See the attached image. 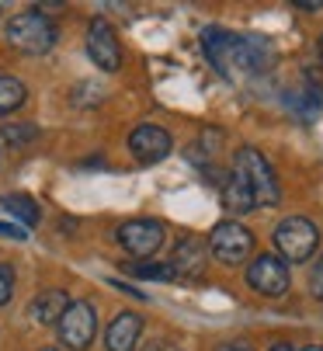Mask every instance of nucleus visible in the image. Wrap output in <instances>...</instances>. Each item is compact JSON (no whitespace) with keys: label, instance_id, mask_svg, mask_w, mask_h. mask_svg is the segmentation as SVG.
I'll return each instance as SVG.
<instances>
[{"label":"nucleus","instance_id":"nucleus-1","mask_svg":"<svg viewBox=\"0 0 323 351\" xmlns=\"http://www.w3.org/2000/svg\"><path fill=\"white\" fill-rule=\"evenodd\" d=\"M202 49L223 77H254L267 66L264 45H257L254 38H240L226 28H205L202 32Z\"/></svg>","mask_w":323,"mask_h":351},{"label":"nucleus","instance_id":"nucleus-2","mask_svg":"<svg viewBox=\"0 0 323 351\" xmlns=\"http://www.w3.org/2000/svg\"><path fill=\"white\" fill-rule=\"evenodd\" d=\"M4 35H8V42L18 49V53H28V56L49 53V49L56 45V38H60L56 25H52L42 11H25V14L11 18Z\"/></svg>","mask_w":323,"mask_h":351},{"label":"nucleus","instance_id":"nucleus-3","mask_svg":"<svg viewBox=\"0 0 323 351\" xmlns=\"http://www.w3.org/2000/svg\"><path fill=\"white\" fill-rule=\"evenodd\" d=\"M320 243V230L306 219V216H289L278 223L275 230V247H278V254L292 265H302L313 250Z\"/></svg>","mask_w":323,"mask_h":351},{"label":"nucleus","instance_id":"nucleus-4","mask_svg":"<svg viewBox=\"0 0 323 351\" xmlns=\"http://www.w3.org/2000/svg\"><path fill=\"white\" fill-rule=\"evenodd\" d=\"M233 171H240L247 178V184L254 188V198H257V206H275L282 191H278V181H275V171L272 164H267L254 146H243L237 160H233Z\"/></svg>","mask_w":323,"mask_h":351},{"label":"nucleus","instance_id":"nucleus-5","mask_svg":"<svg viewBox=\"0 0 323 351\" xmlns=\"http://www.w3.org/2000/svg\"><path fill=\"white\" fill-rule=\"evenodd\" d=\"M60 341L67 351H87L94 334H97V310L87 303V299H73L70 310L63 313V320L56 324Z\"/></svg>","mask_w":323,"mask_h":351},{"label":"nucleus","instance_id":"nucleus-6","mask_svg":"<svg viewBox=\"0 0 323 351\" xmlns=\"http://www.w3.org/2000/svg\"><path fill=\"white\" fill-rule=\"evenodd\" d=\"M208 250L223 265H243L254 250V233L240 223H219L208 233Z\"/></svg>","mask_w":323,"mask_h":351},{"label":"nucleus","instance_id":"nucleus-7","mask_svg":"<svg viewBox=\"0 0 323 351\" xmlns=\"http://www.w3.org/2000/svg\"><path fill=\"white\" fill-rule=\"evenodd\" d=\"M87 56L94 60L97 70L104 73H115L122 66V45H119V35L115 28L108 25L104 18H94L91 28H87Z\"/></svg>","mask_w":323,"mask_h":351},{"label":"nucleus","instance_id":"nucleus-8","mask_svg":"<svg viewBox=\"0 0 323 351\" xmlns=\"http://www.w3.org/2000/svg\"><path fill=\"white\" fill-rule=\"evenodd\" d=\"M247 282L254 292H261L267 299H282L289 292V268L275 254H257L254 265L247 268Z\"/></svg>","mask_w":323,"mask_h":351},{"label":"nucleus","instance_id":"nucleus-9","mask_svg":"<svg viewBox=\"0 0 323 351\" xmlns=\"http://www.w3.org/2000/svg\"><path fill=\"white\" fill-rule=\"evenodd\" d=\"M115 237H119L125 254L149 258V254H156V250H160V243H164V226L153 223V219H129V223L119 226Z\"/></svg>","mask_w":323,"mask_h":351},{"label":"nucleus","instance_id":"nucleus-10","mask_svg":"<svg viewBox=\"0 0 323 351\" xmlns=\"http://www.w3.org/2000/svg\"><path fill=\"white\" fill-rule=\"evenodd\" d=\"M171 146H174L171 132L160 129V125H149V122H146V125H136L132 136H129V149L136 154V160H143V164L164 160V157L171 154Z\"/></svg>","mask_w":323,"mask_h":351},{"label":"nucleus","instance_id":"nucleus-11","mask_svg":"<svg viewBox=\"0 0 323 351\" xmlns=\"http://www.w3.org/2000/svg\"><path fill=\"white\" fill-rule=\"evenodd\" d=\"M143 334V317L139 313H119L104 330V348L108 351H136V341Z\"/></svg>","mask_w":323,"mask_h":351},{"label":"nucleus","instance_id":"nucleus-12","mask_svg":"<svg viewBox=\"0 0 323 351\" xmlns=\"http://www.w3.org/2000/svg\"><path fill=\"white\" fill-rule=\"evenodd\" d=\"M67 310H70V299H67V292H63V289H45V292H38V295L32 299L28 317H32L35 324L49 327V324H60Z\"/></svg>","mask_w":323,"mask_h":351},{"label":"nucleus","instance_id":"nucleus-13","mask_svg":"<svg viewBox=\"0 0 323 351\" xmlns=\"http://www.w3.org/2000/svg\"><path fill=\"white\" fill-rule=\"evenodd\" d=\"M219 184H223V206H226L230 213L243 216V213H254V209H257L254 188L247 184V178H243L240 171H230V174H226Z\"/></svg>","mask_w":323,"mask_h":351},{"label":"nucleus","instance_id":"nucleus-14","mask_svg":"<svg viewBox=\"0 0 323 351\" xmlns=\"http://www.w3.org/2000/svg\"><path fill=\"white\" fill-rule=\"evenodd\" d=\"M174 275L184 278H202L205 275V243H198L195 237H184L174 250V261H171Z\"/></svg>","mask_w":323,"mask_h":351},{"label":"nucleus","instance_id":"nucleus-15","mask_svg":"<svg viewBox=\"0 0 323 351\" xmlns=\"http://www.w3.org/2000/svg\"><path fill=\"white\" fill-rule=\"evenodd\" d=\"M25 97H28V87L18 77H4V73H0V115L18 112L25 105Z\"/></svg>","mask_w":323,"mask_h":351},{"label":"nucleus","instance_id":"nucleus-16","mask_svg":"<svg viewBox=\"0 0 323 351\" xmlns=\"http://www.w3.org/2000/svg\"><path fill=\"white\" fill-rule=\"evenodd\" d=\"M0 206H4L11 216H18L25 226H35L42 219L38 202H35V198H28V195H4V198H0Z\"/></svg>","mask_w":323,"mask_h":351},{"label":"nucleus","instance_id":"nucleus-17","mask_svg":"<svg viewBox=\"0 0 323 351\" xmlns=\"http://www.w3.org/2000/svg\"><path fill=\"white\" fill-rule=\"evenodd\" d=\"M125 271H129V275H136V278H156V282H167V278H174V268H171V265H153V261H136V265H125Z\"/></svg>","mask_w":323,"mask_h":351},{"label":"nucleus","instance_id":"nucleus-18","mask_svg":"<svg viewBox=\"0 0 323 351\" xmlns=\"http://www.w3.org/2000/svg\"><path fill=\"white\" fill-rule=\"evenodd\" d=\"M4 143H11V146H25V143H32L35 136H38V125H32V122H18V125H4Z\"/></svg>","mask_w":323,"mask_h":351},{"label":"nucleus","instance_id":"nucleus-19","mask_svg":"<svg viewBox=\"0 0 323 351\" xmlns=\"http://www.w3.org/2000/svg\"><path fill=\"white\" fill-rule=\"evenodd\" d=\"M11 292H14V268L0 261V306L11 303Z\"/></svg>","mask_w":323,"mask_h":351},{"label":"nucleus","instance_id":"nucleus-20","mask_svg":"<svg viewBox=\"0 0 323 351\" xmlns=\"http://www.w3.org/2000/svg\"><path fill=\"white\" fill-rule=\"evenodd\" d=\"M309 292L316 295V299H323V258L313 265V271H309Z\"/></svg>","mask_w":323,"mask_h":351},{"label":"nucleus","instance_id":"nucleus-21","mask_svg":"<svg viewBox=\"0 0 323 351\" xmlns=\"http://www.w3.org/2000/svg\"><path fill=\"white\" fill-rule=\"evenodd\" d=\"M215 351H254V344H250V341H243V337H237V341H223Z\"/></svg>","mask_w":323,"mask_h":351},{"label":"nucleus","instance_id":"nucleus-22","mask_svg":"<svg viewBox=\"0 0 323 351\" xmlns=\"http://www.w3.org/2000/svg\"><path fill=\"white\" fill-rule=\"evenodd\" d=\"M0 237H11V240H28V233L21 226H11V223H0Z\"/></svg>","mask_w":323,"mask_h":351},{"label":"nucleus","instance_id":"nucleus-23","mask_svg":"<svg viewBox=\"0 0 323 351\" xmlns=\"http://www.w3.org/2000/svg\"><path fill=\"white\" fill-rule=\"evenodd\" d=\"M143 351H181L178 344H171V341H149Z\"/></svg>","mask_w":323,"mask_h":351},{"label":"nucleus","instance_id":"nucleus-24","mask_svg":"<svg viewBox=\"0 0 323 351\" xmlns=\"http://www.w3.org/2000/svg\"><path fill=\"white\" fill-rule=\"evenodd\" d=\"M299 11H323V0H299Z\"/></svg>","mask_w":323,"mask_h":351},{"label":"nucleus","instance_id":"nucleus-25","mask_svg":"<svg viewBox=\"0 0 323 351\" xmlns=\"http://www.w3.org/2000/svg\"><path fill=\"white\" fill-rule=\"evenodd\" d=\"M272 351H296V348H292V344H285V341H282V344H275V348H272Z\"/></svg>","mask_w":323,"mask_h":351},{"label":"nucleus","instance_id":"nucleus-26","mask_svg":"<svg viewBox=\"0 0 323 351\" xmlns=\"http://www.w3.org/2000/svg\"><path fill=\"white\" fill-rule=\"evenodd\" d=\"M302 351H323V344H309V348H302Z\"/></svg>","mask_w":323,"mask_h":351},{"label":"nucleus","instance_id":"nucleus-27","mask_svg":"<svg viewBox=\"0 0 323 351\" xmlns=\"http://www.w3.org/2000/svg\"><path fill=\"white\" fill-rule=\"evenodd\" d=\"M38 351H67V348H38Z\"/></svg>","mask_w":323,"mask_h":351},{"label":"nucleus","instance_id":"nucleus-28","mask_svg":"<svg viewBox=\"0 0 323 351\" xmlns=\"http://www.w3.org/2000/svg\"><path fill=\"white\" fill-rule=\"evenodd\" d=\"M320 56H323V35H320Z\"/></svg>","mask_w":323,"mask_h":351}]
</instances>
